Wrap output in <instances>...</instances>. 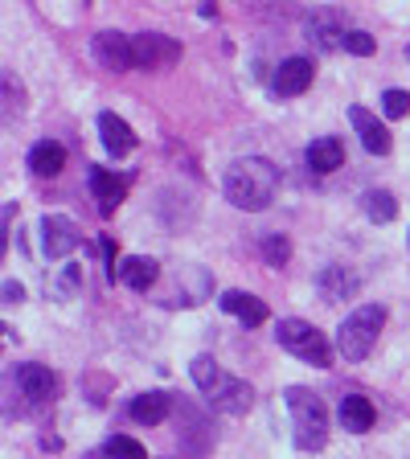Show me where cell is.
<instances>
[{"label":"cell","mask_w":410,"mask_h":459,"mask_svg":"<svg viewBox=\"0 0 410 459\" xmlns=\"http://www.w3.org/2000/svg\"><path fill=\"white\" fill-rule=\"evenodd\" d=\"M308 169L312 172H336L345 164V143L336 135H320V140L308 143Z\"/></svg>","instance_id":"cell-20"},{"label":"cell","mask_w":410,"mask_h":459,"mask_svg":"<svg viewBox=\"0 0 410 459\" xmlns=\"http://www.w3.org/2000/svg\"><path fill=\"white\" fill-rule=\"evenodd\" d=\"M287 414H292V439L300 451H320L328 443V411L320 394H312L308 385H287L284 390Z\"/></svg>","instance_id":"cell-3"},{"label":"cell","mask_w":410,"mask_h":459,"mask_svg":"<svg viewBox=\"0 0 410 459\" xmlns=\"http://www.w3.org/2000/svg\"><path fill=\"white\" fill-rule=\"evenodd\" d=\"M222 312L230 316H239L247 328H258V325H267V304L258 296H250V291H222Z\"/></svg>","instance_id":"cell-16"},{"label":"cell","mask_w":410,"mask_h":459,"mask_svg":"<svg viewBox=\"0 0 410 459\" xmlns=\"http://www.w3.org/2000/svg\"><path fill=\"white\" fill-rule=\"evenodd\" d=\"M103 455L107 459H144L148 451H144V443H135L132 435H111V439L103 443Z\"/></svg>","instance_id":"cell-23"},{"label":"cell","mask_w":410,"mask_h":459,"mask_svg":"<svg viewBox=\"0 0 410 459\" xmlns=\"http://www.w3.org/2000/svg\"><path fill=\"white\" fill-rule=\"evenodd\" d=\"M0 291H4V304H21V299H25V287H21L17 279H4Z\"/></svg>","instance_id":"cell-26"},{"label":"cell","mask_w":410,"mask_h":459,"mask_svg":"<svg viewBox=\"0 0 410 459\" xmlns=\"http://www.w3.org/2000/svg\"><path fill=\"white\" fill-rule=\"evenodd\" d=\"M386 328V307L382 304H362L357 312H349L336 328V353L345 361H365L373 353V344Z\"/></svg>","instance_id":"cell-4"},{"label":"cell","mask_w":410,"mask_h":459,"mask_svg":"<svg viewBox=\"0 0 410 459\" xmlns=\"http://www.w3.org/2000/svg\"><path fill=\"white\" fill-rule=\"evenodd\" d=\"M172 411V398L164 390H148V394H135L132 406H127V414H132L140 427H156V422H164Z\"/></svg>","instance_id":"cell-17"},{"label":"cell","mask_w":410,"mask_h":459,"mask_svg":"<svg viewBox=\"0 0 410 459\" xmlns=\"http://www.w3.org/2000/svg\"><path fill=\"white\" fill-rule=\"evenodd\" d=\"M111 279L127 283L132 291H148V287L161 279V263H156V258H144V255H127L124 263L111 271Z\"/></svg>","instance_id":"cell-15"},{"label":"cell","mask_w":410,"mask_h":459,"mask_svg":"<svg viewBox=\"0 0 410 459\" xmlns=\"http://www.w3.org/2000/svg\"><path fill=\"white\" fill-rule=\"evenodd\" d=\"M9 377L17 382L21 398H29L33 406H46V402H54V398H57V377L46 369V365H38V361L17 365V369H13Z\"/></svg>","instance_id":"cell-8"},{"label":"cell","mask_w":410,"mask_h":459,"mask_svg":"<svg viewBox=\"0 0 410 459\" xmlns=\"http://www.w3.org/2000/svg\"><path fill=\"white\" fill-rule=\"evenodd\" d=\"M95 62L107 70H115V74H124V70L135 66V49H132V38L127 33H119V29H103L95 38Z\"/></svg>","instance_id":"cell-9"},{"label":"cell","mask_w":410,"mask_h":459,"mask_svg":"<svg viewBox=\"0 0 410 459\" xmlns=\"http://www.w3.org/2000/svg\"><path fill=\"white\" fill-rule=\"evenodd\" d=\"M189 373H193V382H197V390L205 394V402H210L218 414H247L250 406H255V390H250L242 377H230L210 353L193 357Z\"/></svg>","instance_id":"cell-2"},{"label":"cell","mask_w":410,"mask_h":459,"mask_svg":"<svg viewBox=\"0 0 410 459\" xmlns=\"http://www.w3.org/2000/svg\"><path fill=\"white\" fill-rule=\"evenodd\" d=\"M357 287H362V279H357L349 267H325L320 275H316V291H320V299H325V304L353 299Z\"/></svg>","instance_id":"cell-13"},{"label":"cell","mask_w":410,"mask_h":459,"mask_svg":"<svg viewBox=\"0 0 410 459\" xmlns=\"http://www.w3.org/2000/svg\"><path fill=\"white\" fill-rule=\"evenodd\" d=\"M406 62H410V41H406Z\"/></svg>","instance_id":"cell-27"},{"label":"cell","mask_w":410,"mask_h":459,"mask_svg":"<svg viewBox=\"0 0 410 459\" xmlns=\"http://www.w3.org/2000/svg\"><path fill=\"white\" fill-rule=\"evenodd\" d=\"M275 341L284 344L292 357L316 365V369H328V365H333V344H328V336L320 333L316 325L300 320V316H284V320H279V325H275Z\"/></svg>","instance_id":"cell-5"},{"label":"cell","mask_w":410,"mask_h":459,"mask_svg":"<svg viewBox=\"0 0 410 459\" xmlns=\"http://www.w3.org/2000/svg\"><path fill=\"white\" fill-rule=\"evenodd\" d=\"M258 250H263V258H267L271 267H287V258H292V242H287L284 234H263Z\"/></svg>","instance_id":"cell-22"},{"label":"cell","mask_w":410,"mask_h":459,"mask_svg":"<svg viewBox=\"0 0 410 459\" xmlns=\"http://www.w3.org/2000/svg\"><path fill=\"white\" fill-rule=\"evenodd\" d=\"M86 181H91V193H95V201H99V213H103V218H107V213H115V205H119V201H124V193H127L124 177H115V172L91 164Z\"/></svg>","instance_id":"cell-14"},{"label":"cell","mask_w":410,"mask_h":459,"mask_svg":"<svg viewBox=\"0 0 410 459\" xmlns=\"http://www.w3.org/2000/svg\"><path fill=\"white\" fill-rule=\"evenodd\" d=\"M132 49H135V66L140 70H169L181 62V46L172 38H164V33H135Z\"/></svg>","instance_id":"cell-6"},{"label":"cell","mask_w":410,"mask_h":459,"mask_svg":"<svg viewBox=\"0 0 410 459\" xmlns=\"http://www.w3.org/2000/svg\"><path fill=\"white\" fill-rule=\"evenodd\" d=\"M382 115L386 119H406L410 115V91H398V86L382 91Z\"/></svg>","instance_id":"cell-24"},{"label":"cell","mask_w":410,"mask_h":459,"mask_svg":"<svg viewBox=\"0 0 410 459\" xmlns=\"http://www.w3.org/2000/svg\"><path fill=\"white\" fill-rule=\"evenodd\" d=\"M336 414H341V427L349 430V435H365V430H373V419H378L373 402L362 398V394H345Z\"/></svg>","instance_id":"cell-18"},{"label":"cell","mask_w":410,"mask_h":459,"mask_svg":"<svg viewBox=\"0 0 410 459\" xmlns=\"http://www.w3.org/2000/svg\"><path fill=\"white\" fill-rule=\"evenodd\" d=\"M349 124H353V132L362 135V148L373 156H386L390 152V127L378 119L373 111H365V107H349Z\"/></svg>","instance_id":"cell-11"},{"label":"cell","mask_w":410,"mask_h":459,"mask_svg":"<svg viewBox=\"0 0 410 459\" xmlns=\"http://www.w3.org/2000/svg\"><path fill=\"white\" fill-rule=\"evenodd\" d=\"M362 210H365L370 221L386 226V221L398 218V201H394V193H386V189H365L362 193Z\"/></svg>","instance_id":"cell-21"},{"label":"cell","mask_w":410,"mask_h":459,"mask_svg":"<svg viewBox=\"0 0 410 459\" xmlns=\"http://www.w3.org/2000/svg\"><path fill=\"white\" fill-rule=\"evenodd\" d=\"M341 49H345V54H357V57H370L373 49H378V41H373L365 29H345Z\"/></svg>","instance_id":"cell-25"},{"label":"cell","mask_w":410,"mask_h":459,"mask_svg":"<svg viewBox=\"0 0 410 459\" xmlns=\"http://www.w3.org/2000/svg\"><path fill=\"white\" fill-rule=\"evenodd\" d=\"M78 247H83V234H78V226L66 213H46L41 218V250H46V258H66Z\"/></svg>","instance_id":"cell-7"},{"label":"cell","mask_w":410,"mask_h":459,"mask_svg":"<svg viewBox=\"0 0 410 459\" xmlns=\"http://www.w3.org/2000/svg\"><path fill=\"white\" fill-rule=\"evenodd\" d=\"M312 78H316V70H312L308 57H284V62L275 66V74H271V95L296 99L312 86Z\"/></svg>","instance_id":"cell-10"},{"label":"cell","mask_w":410,"mask_h":459,"mask_svg":"<svg viewBox=\"0 0 410 459\" xmlns=\"http://www.w3.org/2000/svg\"><path fill=\"white\" fill-rule=\"evenodd\" d=\"M275 189H279V169L263 156H242L226 169L222 177V193L234 210H247V213H258L267 210L275 201Z\"/></svg>","instance_id":"cell-1"},{"label":"cell","mask_w":410,"mask_h":459,"mask_svg":"<svg viewBox=\"0 0 410 459\" xmlns=\"http://www.w3.org/2000/svg\"><path fill=\"white\" fill-rule=\"evenodd\" d=\"M29 172L33 177H57V172L66 169V148L57 140H38L33 148H29Z\"/></svg>","instance_id":"cell-19"},{"label":"cell","mask_w":410,"mask_h":459,"mask_svg":"<svg viewBox=\"0 0 410 459\" xmlns=\"http://www.w3.org/2000/svg\"><path fill=\"white\" fill-rule=\"evenodd\" d=\"M99 135H103V148L119 160V156H127V152H135V132H132V124H127L124 115H115V111H103L99 115Z\"/></svg>","instance_id":"cell-12"}]
</instances>
